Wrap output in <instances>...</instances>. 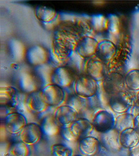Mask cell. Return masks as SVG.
<instances>
[{
  "label": "cell",
  "instance_id": "6da1fadb",
  "mask_svg": "<svg viewBox=\"0 0 139 156\" xmlns=\"http://www.w3.org/2000/svg\"><path fill=\"white\" fill-rule=\"evenodd\" d=\"M53 50L55 55L62 61H66L75 51L77 42L75 36L62 30L54 32Z\"/></svg>",
  "mask_w": 139,
  "mask_h": 156
},
{
  "label": "cell",
  "instance_id": "7a4b0ae2",
  "mask_svg": "<svg viewBox=\"0 0 139 156\" xmlns=\"http://www.w3.org/2000/svg\"><path fill=\"white\" fill-rule=\"evenodd\" d=\"M74 93L84 98L96 95L98 90V82L91 76L84 74L78 76L73 86Z\"/></svg>",
  "mask_w": 139,
  "mask_h": 156
},
{
  "label": "cell",
  "instance_id": "3957f363",
  "mask_svg": "<svg viewBox=\"0 0 139 156\" xmlns=\"http://www.w3.org/2000/svg\"><path fill=\"white\" fill-rule=\"evenodd\" d=\"M25 99L17 89L12 87H1L0 90L1 106L9 107L15 110H19L23 104H25Z\"/></svg>",
  "mask_w": 139,
  "mask_h": 156
},
{
  "label": "cell",
  "instance_id": "277c9868",
  "mask_svg": "<svg viewBox=\"0 0 139 156\" xmlns=\"http://www.w3.org/2000/svg\"><path fill=\"white\" fill-rule=\"evenodd\" d=\"M91 122L94 130L103 134L114 128L115 118L109 111L100 110L95 114Z\"/></svg>",
  "mask_w": 139,
  "mask_h": 156
},
{
  "label": "cell",
  "instance_id": "5b68a950",
  "mask_svg": "<svg viewBox=\"0 0 139 156\" xmlns=\"http://www.w3.org/2000/svg\"><path fill=\"white\" fill-rule=\"evenodd\" d=\"M43 131L39 124L28 123L19 134L20 141L27 145H34L39 143L42 137Z\"/></svg>",
  "mask_w": 139,
  "mask_h": 156
},
{
  "label": "cell",
  "instance_id": "8992f818",
  "mask_svg": "<svg viewBox=\"0 0 139 156\" xmlns=\"http://www.w3.org/2000/svg\"><path fill=\"white\" fill-rule=\"evenodd\" d=\"M125 85V77L118 73L107 74L102 83V87L104 92L111 96L123 91Z\"/></svg>",
  "mask_w": 139,
  "mask_h": 156
},
{
  "label": "cell",
  "instance_id": "52a82bcc",
  "mask_svg": "<svg viewBox=\"0 0 139 156\" xmlns=\"http://www.w3.org/2000/svg\"><path fill=\"white\" fill-rule=\"evenodd\" d=\"M75 80V75L65 66L55 68L51 79L52 84L64 90L73 87Z\"/></svg>",
  "mask_w": 139,
  "mask_h": 156
},
{
  "label": "cell",
  "instance_id": "ba28073f",
  "mask_svg": "<svg viewBox=\"0 0 139 156\" xmlns=\"http://www.w3.org/2000/svg\"><path fill=\"white\" fill-rule=\"evenodd\" d=\"M132 105V98L128 93L124 90L111 96L109 100L110 108L119 115L126 113Z\"/></svg>",
  "mask_w": 139,
  "mask_h": 156
},
{
  "label": "cell",
  "instance_id": "9c48e42d",
  "mask_svg": "<svg viewBox=\"0 0 139 156\" xmlns=\"http://www.w3.org/2000/svg\"><path fill=\"white\" fill-rule=\"evenodd\" d=\"M25 107L29 112L34 114H43L49 106L43 98L41 90L29 94L25 99Z\"/></svg>",
  "mask_w": 139,
  "mask_h": 156
},
{
  "label": "cell",
  "instance_id": "30bf717a",
  "mask_svg": "<svg viewBox=\"0 0 139 156\" xmlns=\"http://www.w3.org/2000/svg\"><path fill=\"white\" fill-rule=\"evenodd\" d=\"M4 126L9 134H19L28 123L25 115L20 112L9 114L3 119Z\"/></svg>",
  "mask_w": 139,
  "mask_h": 156
},
{
  "label": "cell",
  "instance_id": "8fae6325",
  "mask_svg": "<svg viewBox=\"0 0 139 156\" xmlns=\"http://www.w3.org/2000/svg\"><path fill=\"white\" fill-rule=\"evenodd\" d=\"M41 90L45 101L49 107H58L64 101V90L57 85L52 84L41 89Z\"/></svg>",
  "mask_w": 139,
  "mask_h": 156
},
{
  "label": "cell",
  "instance_id": "7c38bea8",
  "mask_svg": "<svg viewBox=\"0 0 139 156\" xmlns=\"http://www.w3.org/2000/svg\"><path fill=\"white\" fill-rule=\"evenodd\" d=\"M54 119L61 127L70 126L78 119V114L68 105H62L56 108L53 112Z\"/></svg>",
  "mask_w": 139,
  "mask_h": 156
},
{
  "label": "cell",
  "instance_id": "4fadbf2b",
  "mask_svg": "<svg viewBox=\"0 0 139 156\" xmlns=\"http://www.w3.org/2000/svg\"><path fill=\"white\" fill-rule=\"evenodd\" d=\"M48 57L49 52L44 47L34 45L27 50L25 58L30 65L37 67L48 63Z\"/></svg>",
  "mask_w": 139,
  "mask_h": 156
},
{
  "label": "cell",
  "instance_id": "5bb4252c",
  "mask_svg": "<svg viewBox=\"0 0 139 156\" xmlns=\"http://www.w3.org/2000/svg\"><path fill=\"white\" fill-rule=\"evenodd\" d=\"M98 42L90 36L81 37L75 48V51L84 58H87L95 55Z\"/></svg>",
  "mask_w": 139,
  "mask_h": 156
},
{
  "label": "cell",
  "instance_id": "9a60e30c",
  "mask_svg": "<svg viewBox=\"0 0 139 156\" xmlns=\"http://www.w3.org/2000/svg\"><path fill=\"white\" fill-rule=\"evenodd\" d=\"M72 133L77 140L91 136L94 130V127L91 120L79 118L70 126Z\"/></svg>",
  "mask_w": 139,
  "mask_h": 156
},
{
  "label": "cell",
  "instance_id": "2e32d148",
  "mask_svg": "<svg viewBox=\"0 0 139 156\" xmlns=\"http://www.w3.org/2000/svg\"><path fill=\"white\" fill-rule=\"evenodd\" d=\"M100 143L105 149L112 153L119 152L123 148L120 142V133L115 128L101 134Z\"/></svg>",
  "mask_w": 139,
  "mask_h": 156
},
{
  "label": "cell",
  "instance_id": "e0dca14e",
  "mask_svg": "<svg viewBox=\"0 0 139 156\" xmlns=\"http://www.w3.org/2000/svg\"><path fill=\"white\" fill-rule=\"evenodd\" d=\"M101 144L96 137H87L79 141V151L82 156H96L100 152Z\"/></svg>",
  "mask_w": 139,
  "mask_h": 156
},
{
  "label": "cell",
  "instance_id": "ac0fdd59",
  "mask_svg": "<svg viewBox=\"0 0 139 156\" xmlns=\"http://www.w3.org/2000/svg\"><path fill=\"white\" fill-rule=\"evenodd\" d=\"M117 52V48L114 43L108 40H103L98 42L95 56L104 63L111 62Z\"/></svg>",
  "mask_w": 139,
  "mask_h": 156
},
{
  "label": "cell",
  "instance_id": "d6986e66",
  "mask_svg": "<svg viewBox=\"0 0 139 156\" xmlns=\"http://www.w3.org/2000/svg\"><path fill=\"white\" fill-rule=\"evenodd\" d=\"M18 85L22 92L28 94L40 89L39 83L33 73L27 71L20 73L18 79Z\"/></svg>",
  "mask_w": 139,
  "mask_h": 156
},
{
  "label": "cell",
  "instance_id": "ffe728a7",
  "mask_svg": "<svg viewBox=\"0 0 139 156\" xmlns=\"http://www.w3.org/2000/svg\"><path fill=\"white\" fill-rule=\"evenodd\" d=\"M85 72L97 82L103 81L107 75L105 64L99 59L89 60L86 64Z\"/></svg>",
  "mask_w": 139,
  "mask_h": 156
},
{
  "label": "cell",
  "instance_id": "44dd1931",
  "mask_svg": "<svg viewBox=\"0 0 139 156\" xmlns=\"http://www.w3.org/2000/svg\"><path fill=\"white\" fill-rule=\"evenodd\" d=\"M54 69L48 63L34 67L33 73L39 83L40 90L52 84L51 79Z\"/></svg>",
  "mask_w": 139,
  "mask_h": 156
},
{
  "label": "cell",
  "instance_id": "7402d4cb",
  "mask_svg": "<svg viewBox=\"0 0 139 156\" xmlns=\"http://www.w3.org/2000/svg\"><path fill=\"white\" fill-rule=\"evenodd\" d=\"M85 58L74 51L73 54L66 60L65 66L68 68L77 77L84 75L86 66Z\"/></svg>",
  "mask_w": 139,
  "mask_h": 156
},
{
  "label": "cell",
  "instance_id": "603a6c76",
  "mask_svg": "<svg viewBox=\"0 0 139 156\" xmlns=\"http://www.w3.org/2000/svg\"><path fill=\"white\" fill-rule=\"evenodd\" d=\"M120 142L123 148L130 150L139 143V133L134 128L125 129L120 133Z\"/></svg>",
  "mask_w": 139,
  "mask_h": 156
},
{
  "label": "cell",
  "instance_id": "cb8c5ba5",
  "mask_svg": "<svg viewBox=\"0 0 139 156\" xmlns=\"http://www.w3.org/2000/svg\"><path fill=\"white\" fill-rule=\"evenodd\" d=\"M40 126L43 134L48 137L55 136L61 131V127L54 119L53 114L48 115L43 117Z\"/></svg>",
  "mask_w": 139,
  "mask_h": 156
},
{
  "label": "cell",
  "instance_id": "d4e9b609",
  "mask_svg": "<svg viewBox=\"0 0 139 156\" xmlns=\"http://www.w3.org/2000/svg\"><path fill=\"white\" fill-rule=\"evenodd\" d=\"M10 57L15 61L20 62L26 57V48L23 43L18 40H12L8 44Z\"/></svg>",
  "mask_w": 139,
  "mask_h": 156
},
{
  "label": "cell",
  "instance_id": "484cf974",
  "mask_svg": "<svg viewBox=\"0 0 139 156\" xmlns=\"http://www.w3.org/2000/svg\"><path fill=\"white\" fill-rule=\"evenodd\" d=\"M37 20L44 23H50L57 18V14L54 9L46 6H37L34 10Z\"/></svg>",
  "mask_w": 139,
  "mask_h": 156
},
{
  "label": "cell",
  "instance_id": "4316f807",
  "mask_svg": "<svg viewBox=\"0 0 139 156\" xmlns=\"http://www.w3.org/2000/svg\"><path fill=\"white\" fill-rule=\"evenodd\" d=\"M134 117L128 112L120 114L115 118V127L119 133L125 129L134 128Z\"/></svg>",
  "mask_w": 139,
  "mask_h": 156
},
{
  "label": "cell",
  "instance_id": "83f0119b",
  "mask_svg": "<svg viewBox=\"0 0 139 156\" xmlns=\"http://www.w3.org/2000/svg\"><path fill=\"white\" fill-rule=\"evenodd\" d=\"M89 20L92 30L96 32H102L109 27V21L102 15H93Z\"/></svg>",
  "mask_w": 139,
  "mask_h": 156
},
{
  "label": "cell",
  "instance_id": "f1b7e54d",
  "mask_svg": "<svg viewBox=\"0 0 139 156\" xmlns=\"http://www.w3.org/2000/svg\"><path fill=\"white\" fill-rule=\"evenodd\" d=\"M127 88L132 91L139 90V70L134 69L129 71L125 77Z\"/></svg>",
  "mask_w": 139,
  "mask_h": 156
},
{
  "label": "cell",
  "instance_id": "f546056e",
  "mask_svg": "<svg viewBox=\"0 0 139 156\" xmlns=\"http://www.w3.org/2000/svg\"><path fill=\"white\" fill-rule=\"evenodd\" d=\"M30 153L29 146L23 142H15L9 148V156H29Z\"/></svg>",
  "mask_w": 139,
  "mask_h": 156
},
{
  "label": "cell",
  "instance_id": "4dcf8cb0",
  "mask_svg": "<svg viewBox=\"0 0 139 156\" xmlns=\"http://www.w3.org/2000/svg\"><path fill=\"white\" fill-rule=\"evenodd\" d=\"M85 98L78 96L76 93L71 94L68 96L67 99L66 105L71 107L73 109L77 112L78 115H80L84 107Z\"/></svg>",
  "mask_w": 139,
  "mask_h": 156
},
{
  "label": "cell",
  "instance_id": "1f68e13d",
  "mask_svg": "<svg viewBox=\"0 0 139 156\" xmlns=\"http://www.w3.org/2000/svg\"><path fill=\"white\" fill-rule=\"evenodd\" d=\"M52 156H73V151L70 147L62 144H55L50 147Z\"/></svg>",
  "mask_w": 139,
  "mask_h": 156
},
{
  "label": "cell",
  "instance_id": "d6a6232c",
  "mask_svg": "<svg viewBox=\"0 0 139 156\" xmlns=\"http://www.w3.org/2000/svg\"><path fill=\"white\" fill-rule=\"evenodd\" d=\"M61 136L64 140L67 142H75L77 140L71 132L70 126L61 127L60 133Z\"/></svg>",
  "mask_w": 139,
  "mask_h": 156
},
{
  "label": "cell",
  "instance_id": "836d02e7",
  "mask_svg": "<svg viewBox=\"0 0 139 156\" xmlns=\"http://www.w3.org/2000/svg\"><path fill=\"white\" fill-rule=\"evenodd\" d=\"M12 144L7 140L1 142L0 144V156H9V148Z\"/></svg>",
  "mask_w": 139,
  "mask_h": 156
},
{
  "label": "cell",
  "instance_id": "e575fe53",
  "mask_svg": "<svg viewBox=\"0 0 139 156\" xmlns=\"http://www.w3.org/2000/svg\"><path fill=\"white\" fill-rule=\"evenodd\" d=\"M131 156H139V143L136 147L130 150Z\"/></svg>",
  "mask_w": 139,
  "mask_h": 156
},
{
  "label": "cell",
  "instance_id": "d590c367",
  "mask_svg": "<svg viewBox=\"0 0 139 156\" xmlns=\"http://www.w3.org/2000/svg\"><path fill=\"white\" fill-rule=\"evenodd\" d=\"M134 129L139 133V114L134 117Z\"/></svg>",
  "mask_w": 139,
  "mask_h": 156
},
{
  "label": "cell",
  "instance_id": "8d00e7d4",
  "mask_svg": "<svg viewBox=\"0 0 139 156\" xmlns=\"http://www.w3.org/2000/svg\"><path fill=\"white\" fill-rule=\"evenodd\" d=\"M137 102H138V104H139V92L138 93V94H137Z\"/></svg>",
  "mask_w": 139,
  "mask_h": 156
},
{
  "label": "cell",
  "instance_id": "74e56055",
  "mask_svg": "<svg viewBox=\"0 0 139 156\" xmlns=\"http://www.w3.org/2000/svg\"><path fill=\"white\" fill-rule=\"evenodd\" d=\"M81 156V155H75V156Z\"/></svg>",
  "mask_w": 139,
  "mask_h": 156
}]
</instances>
